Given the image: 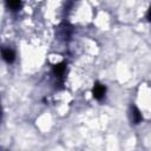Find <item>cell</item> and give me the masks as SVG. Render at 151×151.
Masks as SVG:
<instances>
[{
	"label": "cell",
	"mask_w": 151,
	"mask_h": 151,
	"mask_svg": "<svg viewBox=\"0 0 151 151\" xmlns=\"http://www.w3.org/2000/svg\"><path fill=\"white\" fill-rule=\"evenodd\" d=\"M143 117H142V113L139 112V110L136 107V106H132L131 107V120L133 122V124H139L142 122Z\"/></svg>",
	"instance_id": "3"
},
{
	"label": "cell",
	"mask_w": 151,
	"mask_h": 151,
	"mask_svg": "<svg viewBox=\"0 0 151 151\" xmlns=\"http://www.w3.org/2000/svg\"><path fill=\"white\" fill-rule=\"evenodd\" d=\"M65 68H66V64H65V63L55 64V65L53 66V73H54V76L58 77V78L63 77V74H64V72H65Z\"/></svg>",
	"instance_id": "4"
},
{
	"label": "cell",
	"mask_w": 151,
	"mask_h": 151,
	"mask_svg": "<svg viewBox=\"0 0 151 151\" xmlns=\"http://www.w3.org/2000/svg\"><path fill=\"white\" fill-rule=\"evenodd\" d=\"M2 58L6 63H13L15 59V53L11 48H2Z\"/></svg>",
	"instance_id": "2"
},
{
	"label": "cell",
	"mask_w": 151,
	"mask_h": 151,
	"mask_svg": "<svg viewBox=\"0 0 151 151\" xmlns=\"http://www.w3.org/2000/svg\"><path fill=\"white\" fill-rule=\"evenodd\" d=\"M105 92H106V87H105L103 84H100V83H96V84H94V86H93V88H92L93 98L100 100V99L104 98Z\"/></svg>",
	"instance_id": "1"
},
{
	"label": "cell",
	"mask_w": 151,
	"mask_h": 151,
	"mask_svg": "<svg viewBox=\"0 0 151 151\" xmlns=\"http://www.w3.org/2000/svg\"><path fill=\"white\" fill-rule=\"evenodd\" d=\"M147 20L151 22V6H150V8H149V11H147Z\"/></svg>",
	"instance_id": "6"
},
{
	"label": "cell",
	"mask_w": 151,
	"mask_h": 151,
	"mask_svg": "<svg viewBox=\"0 0 151 151\" xmlns=\"http://www.w3.org/2000/svg\"><path fill=\"white\" fill-rule=\"evenodd\" d=\"M21 5H22L21 1H7V6L12 11H18L21 7Z\"/></svg>",
	"instance_id": "5"
}]
</instances>
